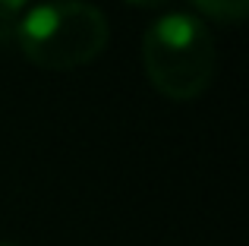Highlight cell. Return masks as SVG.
<instances>
[{
	"instance_id": "obj_1",
	"label": "cell",
	"mask_w": 249,
	"mask_h": 246,
	"mask_svg": "<svg viewBox=\"0 0 249 246\" xmlns=\"http://www.w3.org/2000/svg\"><path fill=\"white\" fill-rule=\"evenodd\" d=\"M13 38L38 67L73 70L91 63L104 51L110 25L89 0H41L19 16Z\"/></svg>"
},
{
	"instance_id": "obj_2",
	"label": "cell",
	"mask_w": 249,
	"mask_h": 246,
	"mask_svg": "<svg viewBox=\"0 0 249 246\" xmlns=\"http://www.w3.org/2000/svg\"><path fill=\"white\" fill-rule=\"evenodd\" d=\"M142 63L158 92L170 98H196L214 76L212 29L196 13H164L142 35Z\"/></svg>"
},
{
	"instance_id": "obj_3",
	"label": "cell",
	"mask_w": 249,
	"mask_h": 246,
	"mask_svg": "<svg viewBox=\"0 0 249 246\" xmlns=\"http://www.w3.org/2000/svg\"><path fill=\"white\" fill-rule=\"evenodd\" d=\"M193 3L199 6V13L221 19V22H237L249 10V0H193Z\"/></svg>"
},
{
	"instance_id": "obj_4",
	"label": "cell",
	"mask_w": 249,
	"mask_h": 246,
	"mask_svg": "<svg viewBox=\"0 0 249 246\" xmlns=\"http://www.w3.org/2000/svg\"><path fill=\"white\" fill-rule=\"evenodd\" d=\"M25 10H29V0H0V44L16 35V22Z\"/></svg>"
},
{
	"instance_id": "obj_5",
	"label": "cell",
	"mask_w": 249,
	"mask_h": 246,
	"mask_svg": "<svg viewBox=\"0 0 249 246\" xmlns=\"http://www.w3.org/2000/svg\"><path fill=\"white\" fill-rule=\"evenodd\" d=\"M126 3H133V6H145V10H155V6H164L167 0H126Z\"/></svg>"
},
{
	"instance_id": "obj_6",
	"label": "cell",
	"mask_w": 249,
	"mask_h": 246,
	"mask_svg": "<svg viewBox=\"0 0 249 246\" xmlns=\"http://www.w3.org/2000/svg\"><path fill=\"white\" fill-rule=\"evenodd\" d=\"M0 246H16V243H0Z\"/></svg>"
}]
</instances>
